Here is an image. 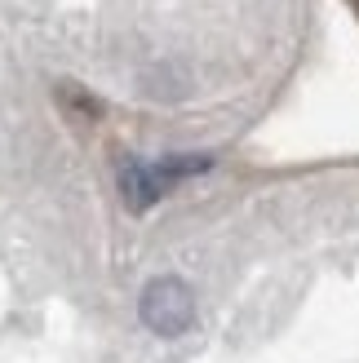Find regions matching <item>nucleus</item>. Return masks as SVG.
I'll return each mask as SVG.
<instances>
[{"label":"nucleus","instance_id":"nucleus-3","mask_svg":"<svg viewBox=\"0 0 359 363\" xmlns=\"http://www.w3.org/2000/svg\"><path fill=\"white\" fill-rule=\"evenodd\" d=\"M58 94H62V102H67V106H76L80 116H98V102H94V98H84L76 84H62Z\"/></svg>","mask_w":359,"mask_h":363},{"label":"nucleus","instance_id":"nucleus-1","mask_svg":"<svg viewBox=\"0 0 359 363\" xmlns=\"http://www.w3.org/2000/svg\"><path fill=\"white\" fill-rule=\"evenodd\" d=\"M138 315H142V323H147L155 337H182L195 323V293L187 288V279L160 275V279H151L147 288H142Z\"/></svg>","mask_w":359,"mask_h":363},{"label":"nucleus","instance_id":"nucleus-2","mask_svg":"<svg viewBox=\"0 0 359 363\" xmlns=\"http://www.w3.org/2000/svg\"><path fill=\"white\" fill-rule=\"evenodd\" d=\"M173 186V177L160 169V160H124L120 164V195L129 208H151L160 195Z\"/></svg>","mask_w":359,"mask_h":363}]
</instances>
